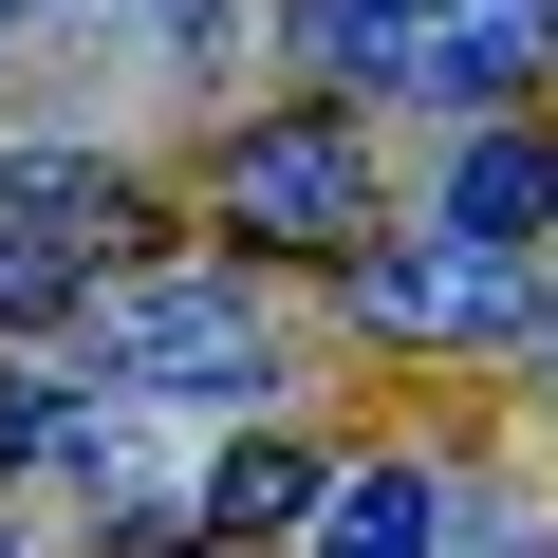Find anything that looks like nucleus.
<instances>
[{"label": "nucleus", "mask_w": 558, "mask_h": 558, "mask_svg": "<svg viewBox=\"0 0 558 558\" xmlns=\"http://www.w3.org/2000/svg\"><path fill=\"white\" fill-rule=\"evenodd\" d=\"M447 20V0H317V57H373V75H410V38Z\"/></svg>", "instance_id": "nucleus-9"}, {"label": "nucleus", "mask_w": 558, "mask_h": 558, "mask_svg": "<svg viewBox=\"0 0 558 558\" xmlns=\"http://www.w3.org/2000/svg\"><path fill=\"white\" fill-rule=\"evenodd\" d=\"M521 75H539V20H428L410 38V94L428 112H502Z\"/></svg>", "instance_id": "nucleus-7"}, {"label": "nucleus", "mask_w": 558, "mask_h": 558, "mask_svg": "<svg viewBox=\"0 0 558 558\" xmlns=\"http://www.w3.org/2000/svg\"><path fill=\"white\" fill-rule=\"evenodd\" d=\"M75 373L168 391V410H260V391H279V354H260V299H242V279H112V299L75 317Z\"/></svg>", "instance_id": "nucleus-1"}, {"label": "nucleus", "mask_w": 558, "mask_h": 558, "mask_svg": "<svg viewBox=\"0 0 558 558\" xmlns=\"http://www.w3.org/2000/svg\"><path fill=\"white\" fill-rule=\"evenodd\" d=\"M168 20H205V0H168Z\"/></svg>", "instance_id": "nucleus-11"}, {"label": "nucleus", "mask_w": 558, "mask_h": 558, "mask_svg": "<svg viewBox=\"0 0 558 558\" xmlns=\"http://www.w3.org/2000/svg\"><path fill=\"white\" fill-rule=\"evenodd\" d=\"M447 223H465V242H502V260H521V242H539V223H558V149H539V131H484V149H465V168H447Z\"/></svg>", "instance_id": "nucleus-5"}, {"label": "nucleus", "mask_w": 558, "mask_h": 558, "mask_svg": "<svg viewBox=\"0 0 558 558\" xmlns=\"http://www.w3.org/2000/svg\"><path fill=\"white\" fill-rule=\"evenodd\" d=\"M0 558H20V539H0Z\"/></svg>", "instance_id": "nucleus-13"}, {"label": "nucleus", "mask_w": 558, "mask_h": 558, "mask_svg": "<svg viewBox=\"0 0 558 558\" xmlns=\"http://www.w3.org/2000/svg\"><path fill=\"white\" fill-rule=\"evenodd\" d=\"M447 539V484L428 465H354V484H317V558H428Z\"/></svg>", "instance_id": "nucleus-6"}, {"label": "nucleus", "mask_w": 558, "mask_h": 558, "mask_svg": "<svg viewBox=\"0 0 558 558\" xmlns=\"http://www.w3.org/2000/svg\"><path fill=\"white\" fill-rule=\"evenodd\" d=\"M354 317H373V336H521V260L465 242V223L373 242V260H354Z\"/></svg>", "instance_id": "nucleus-4"}, {"label": "nucleus", "mask_w": 558, "mask_h": 558, "mask_svg": "<svg viewBox=\"0 0 558 558\" xmlns=\"http://www.w3.org/2000/svg\"><path fill=\"white\" fill-rule=\"evenodd\" d=\"M0 20H20V0H0Z\"/></svg>", "instance_id": "nucleus-12"}, {"label": "nucleus", "mask_w": 558, "mask_h": 558, "mask_svg": "<svg viewBox=\"0 0 558 558\" xmlns=\"http://www.w3.org/2000/svg\"><path fill=\"white\" fill-rule=\"evenodd\" d=\"M299 502H317V465H299V447H242V465H205V502H186V521H223V539H279Z\"/></svg>", "instance_id": "nucleus-8"}, {"label": "nucleus", "mask_w": 558, "mask_h": 558, "mask_svg": "<svg viewBox=\"0 0 558 558\" xmlns=\"http://www.w3.org/2000/svg\"><path fill=\"white\" fill-rule=\"evenodd\" d=\"M223 223L279 242V260H317V242L373 223V149L336 112H260V131H223Z\"/></svg>", "instance_id": "nucleus-2"}, {"label": "nucleus", "mask_w": 558, "mask_h": 558, "mask_svg": "<svg viewBox=\"0 0 558 558\" xmlns=\"http://www.w3.org/2000/svg\"><path fill=\"white\" fill-rule=\"evenodd\" d=\"M112 168L94 149H20V168H0V317H38V299H75V260L112 242Z\"/></svg>", "instance_id": "nucleus-3"}, {"label": "nucleus", "mask_w": 558, "mask_h": 558, "mask_svg": "<svg viewBox=\"0 0 558 558\" xmlns=\"http://www.w3.org/2000/svg\"><path fill=\"white\" fill-rule=\"evenodd\" d=\"M38 447H75V391H38V373H0V465H38Z\"/></svg>", "instance_id": "nucleus-10"}]
</instances>
